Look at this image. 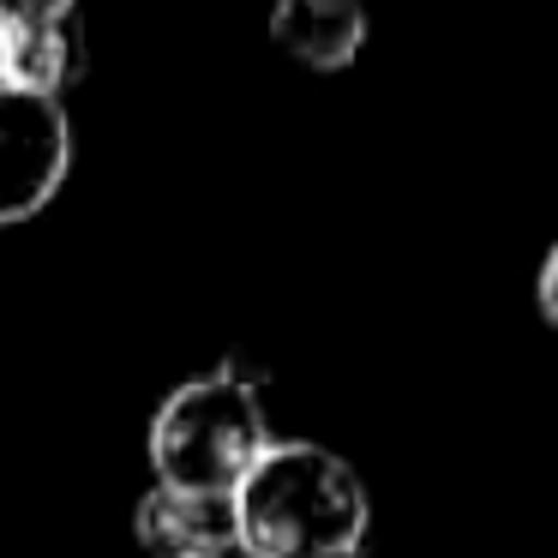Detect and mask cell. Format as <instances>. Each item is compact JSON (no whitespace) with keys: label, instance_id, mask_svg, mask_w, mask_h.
Segmentation results:
<instances>
[{"label":"cell","instance_id":"obj_7","mask_svg":"<svg viewBox=\"0 0 558 558\" xmlns=\"http://www.w3.org/2000/svg\"><path fill=\"white\" fill-rule=\"evenodd\" d=\"M78 0H0V25H37V19H66Z\"/></svg>","mask_w":558,"mask_h":558},{"label":"cell","instance_id":"obj_6","mask_svg":"<svg viewBox=\"0 0 558 558\" xmlns=\"http://www.w3.org/2000/svg\"><path fill=\"white\" fill-rule=\"evenodd\" d=\"M85 73V31L78 19H37V25H0V85L31 97H61Z\"/></svg>","mask_w":558,"mask_h":558},{"label":"cell","instance_id":"obj_3","mask_svg":"<svg viewBox=\"0 0 558 558\" xmlns=\"http://www.w3.org/2000/svg\"><path fill=\"white\" fill-rule=\"evenodd\" d=\"M73 169V121L61 97L0 85V229L49 210Z\"/></svg>","mask_w":558,"mask_h":558},{"label":"cell","instance_id":"obj_1","mask_svg":"<svg viewBox=\"0 0 558 558\" xmlns=\"http://www.w3.org/2000/svg\"><path fill=\"white\" fill-rule=\"evenodd\" d=\"M366 481L313 438H270L234 486V534L258 558H330L366 541Z\"/></svg>","mask_w":558,"mask_h":558},{"label":"cell","instance_id":"obj_8","mask_svg":"<svg viewBox=\"0 0 558 558\" xmlns=\"http://www.w3.org/2000/svg\"><path fill=\"white\" fill-rule=\"evenodd\" d=\"M330 558H385V553H378V546H366V541H361V546H349V553H330Z\"/></svg>","mask_w":558,"mask_h":558},{"label":"cell","instance_id":"obj_9","mask_svg":"<svg viewBox=\"0 0 558 558\" xmlns=\"http://www.w3.org/2000/svg\"><path fill=\"white\" fill-rule=\"evenodd\" d=\"M217 558H258V553H253V546H241V541H234V546H222Z\"/></svg>","mask_w":558,"mask_h":558},{"label":"cell","instance_id":"obj_5","mask_svg":"<svg viewBox=\"0 0 558 558\" xmlns=\"http://www.w3.org/2000/svg\"><path fill=\"white\" fill-rule=\"evenodd\" d=\"M366 19L361 0H270V37L277 49H289L313 73H342L354 66V54L366 49Z\"/></svg>","mask_w":558,"mask_h":558},{"label":"cell","instance_id":"obj_2","mask_svg":"<svg viewBox=\"0 0 558 558\" xmlns=\"http://www.w3.org/2000/svg\"><path fill=\"white\" fill-rule=\"evenodd\" d=\"M270 445V421L258 385L234 378L229 366L198 373L162 397L157 421H150V469L157 486H181V493H229L246 481L258 450Z\"/></svg>","mask_w":558,"mask_h":558},{"label":"cell","instance_id":"obj_4","mask_svg":"<svg viewBox=\"0 0 558 558\" xmlns=\"http://www.w3.org/2000/svg\"><path fill=\"white\" fill-rule=\"evenodd\" d=\"M133 534L150 558H217L234 546V498L229 493H181L150 486L133 510Z\"/></svg>","mask_w":558,"mask_h":558}]
</instances>
